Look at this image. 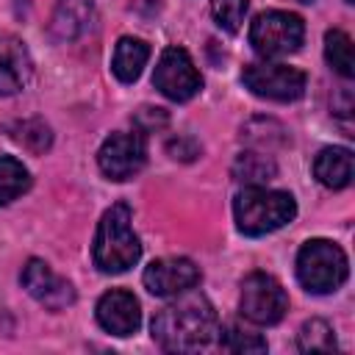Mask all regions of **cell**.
Instances as JSON below:
<instances>
[{
    "mask_svg": "<svg viewBox=\"0 0 355 355\" xmlns=\"http://www.w3.org/2000/svg\"><path fill=\"white\" fill-rule=\"evenodd\" d=\"M250 3L247 0H211V14L216 19V25L227 33H236L247 17Z\"/></svg>",
    "mask_w": 355,
    "mask_h": 355,
    "instance_id": "obj_22",
    "label": "cell"
},
{
    "mask_svg": "<svg viewBox=\"0 0 355 355\" xmlns=\"http://www.w3.org/2000/svg\"><path fill=\"white\" fill-rule=\"evenodd\" d=\"M33 72L28 47L17 36H0V94L19 92Z\"/></svg>",
    "mask_w": 355,
    "mask_h": 355,
    "instance_id": "obj_13",
    "label": "cell"
},
{
    "mask_svg": "<svg viewBox=\"0 0 355 355\" xmlns=\"http://www.w3.org/2000/svg\"><path fill=\"white\" fill-rule=\"evenodd\" d=\"M92 258H94V266L105 275L128 272L141 258V244L130 227V208L125 202L111 205L100 216L94 244H92Z\"/></svg>",
    "mask_w": 355,
    "mask_h": 355,
    "instance_id": "obj_2",
    "label": "cell"
},
{
    "mask_svg": "<svg viewBox=\"0 0 355 355\" xmlns=\"http://www.w3.org/2000/svg\"><path fill=\"white\" fill-rule=\"evenodd\" d=\"M147 161V144L144 136L136 130H119L111 133L97 153V164L105 178L111 180H128L133 178Z\"/></svg>",
    "mask_w": 355,
    "mask_h": 355,
    "instance_id": "obj_9",
    "label": "cell"
},
{
    "mask_svg": "<svg viewBox=\"0 0 355 355\" xmlns=\"http://www.w3.org/2000/svg\"><path fill=\"white\" fill-rule=\"evenodd\" d=\"M97 322L111 336H133L141 324V305L125 288H111L97 300Z\"/></svg>",
    "mask_w": 355,
    "mask_h": 355,
    "instance_id": "obj_12",
    "label": "cell"
},
{
    "mask_svg": "<svg viewBox=\"0 0 355 355\" xmlns=\"http://www.w3.org/2000/svg\"><path fill=\"white\" fill-rule=\"evenodd\" d=\"M31 189V172L14 155H0V205L17 200Z\"/></svg>",
    "mask_w": 355,
    "mask_h": 355,
    "instance_id": "obj_17",
    "label": "cell"
},
{
    "mask_svg": "<svg viewBox=\"0 0 355 355\" xmlns=\"http://www.w3.org/2000/svg\"><path fill=\"white\" fill-rule=\"evenodd\" d=\"M305 25L297 14L288 11H263L250 25V44L258 55L275 58L288 55L302 44Z\"/></svg>",
    "mask_w": 355,
    "mask_h": 355,
    "instance_id": "obj_5",
    "label": "cell"
},
{
    "mask_svg": "<svg viewBox=\"0 0 355 355\" xmlns=\"http://www.w3.org/2000/svg\"><path fill=\"white\" fill-rule=\"evenodd\" d=\"M141 280L155 297H178L200 283V269L189 258H158L144 269Z\"/></svg>",
    "mask_w": 355,
    "mask_h": 355,
    "instance_id": "obj_11",
    "label": "cell"
},
{
    "mask_svg": "<svg viewBox=\"0 0 355 355\" xmlns=\"http://www.w3.org/2000/svg\"><path fill=\"white\" fill-rule=\"evenodd\" d=\"M288 311L286 288L266 272H250L241 283V313L252 324H277Z\"/></svg>",
    "mask_w": 355,
    "mask_h": 355,
    "instance_id": "obj_6",
    "label": "cell"
},
{
    "mask_svg": "<svg viewBox=\"0 0 355 355\" xmlns=\"http://www.w3.org/2000/svg\"><path fill=\"white\" fill-rule=\"evenodd\" d=\"M297 347L302 352H333L336 349V333L324 319H311L300 327Z\"/></svg>",
    "mask_w": 355,
    "mask_h": 355,
    "instance_id": "obj_19",
    "label": "cell"
},
{
    "mask_svg": "<svg viewBox=\"0 0 355 355\" xmlns=\"http://www.w3.org/2000/svg\"><path fill=\"white\" fill-rule=\"evenodd\" d=\"M153 83L164 97H169L175 103H186L194 94H200L202 75L197 72L191 55L183 47L172 44L161 53V58L155 64V72H153Z\"/></svg>",
    "mask_w": 355,
    "mask_h": 355,
    "instance_id": "obj_7",
    "label": "cell"
},
{
    "mask_svg": "<svg viewBox=\"0 0 355 355\" xmlns=\"http://www.w3.org/2000/svg\"><path fill=\"white\" fill-rule=\"evenodd\" d=\"M241 78L252 94L277 103L297 100L305 92V72L286 64H250Z\"/></svg>",
    "mask_w": 355,
    "mask_h": 355,
    "instance_id": "obj_8",
    "label": "cell"
},
{
    "mask_svg": "<svg viewBox=\"0 0 355 355\" xmlns=\"http://www.w3.org/2000/svg\"><path fill=\"white\" fill-rule=\"evenodd\" d=\"M324 58L327 64L341 75L352 78L355 75V55H352V39L344 31H327L324 33Z\"/></svg>",
    "mask_w": 355,
    "mask_h": 355,
    "instance_id": "obj_18",
    "label": "cell"
},
{
    "mask_svg": "<svg viewBox=\"0 0 355 355\" xmlns=\"http://www.w3.org/2000/svg\"><path fill=\"white\" fill-rule=\"evenodd\" d=\"M349 275L347 255L338 244L327 239H311L302 244L297 255V277L311 294L336 291Z\"/></svg>",
    "mask_w": 355,
    "mask_h": 355,
    "instance_id": "obj_4",
    "label": "cell"
},
{
    "mask_svg": "<svg viewBox=\"0 0 355 355\" xmlns=\"http://www.w3.org/2000/svg\"><path fill=\"white\" fill-rule=\"evenodd\" d=\"M22 286L25 291L44 305L47 311H64L75 302V288L69 280H64L61 275H55L44 261L31 258L22 269Z\"/></svg>",
    "mask_w": 355,
    "mask_h": 355,
    "instance_id": "obj_10",
    "label": "cell"
},
{
    "mask_svg": "<svg viewBox=\"0 0 355 355\" xmlns=\"http://www.w3.org/2000/svg\"><path fill=\"white\" fill-rule=\"evenodd\" d=\"M233 175H236L239 180L263 183V180H269V178L275 175V164H272L269 158L258 155V153H244V155H239V161H236V166H233Z\"/></svg>",
    "mask_w": 355,
    "mask_h": 355,
    "instance_id": "obj_23",
    "label": "cell"
},
{
    "mask_svg": "<svg viewBox=\"0 0 355 355\" xmlns=\"http://www.w3.org/2000/svg\"><path fill=\"white\" fill-rule=\"evenodd\" d=\"M153 338L166 352H197L205 349L219 330L214 305L200 291H183L180 300L161 308L150 324Z\"/></svg>",
    "mask_w": 355,
    "mask_h": 355,
    "instance_id": "obj_1",
    "label": "cell"
},
{
    "mask_svg": "<svg viewBox=\"0 0 355 355\" xmlns=\"http://www.w3.org/2000/svg\"><path fill=\"white\" fill-rule=\"evenodd\" d=\"M233 216H236V227L244 236H263L288 225L297 216V202L286 191H275L255 183L236 194Z\"/></svg>",
    "mask_w": 355,
    "mask_h": 355,
    "instance_id": "obj_3",
    "label": "cell"
},
{
    "mask_svg": "<svg viewBox=\"0 0 355 355\" xmlns=\"http://www.w3.org/2000/svg\"><path fill=\"white\" fill-rule=\"evenodd\" d=\"M147 58H150V47H147V42L133 39V36H122V39L116 42V47H114L111 72H114L122 83H133V80L141 75Z\"/></svg>",
    "mask_w": 355,
    "mask_h": 355,
    "instance_id": "obj_16",
    "label": "cell"
},
{
    "mask_svg": "<svg viewBox=\"0 0 355 355\" xmlns=\"http://www.w3.org/2000/svg\"><path fill=\"white\" fill-rule=\"evenodd\" d=\"M94 19V3L92 0H58L53 19H50V33L61 42L78 39Z\"/></svg>",
    "mask_w": 355,
    "mask_h": 355,
    "instance_id": "obj_14",
    "label": "cell"
},
{
    "mask_svg": "<svg viewBox=\"0 0 355 355\" xmlns=\"http://www.w3.org/2000/svg\"><path fill=\"white\" fill-rule=\"evenodd\" d=\"M352 150L347 147H324L313 161V175L327 189H344L352 180Z\"/></svg>",
    "mask_w": 355,
    "mask_h": 355,
    "instance_id": "obj_15",
    "label": "cell"
},
{
    "mask_svg": "<svg viewBox=\"0 0 355 355\" xmlns=\"http://www.w3.org/2000/svg\"><path fill=\"white\" fill-rule=\"evenodd\" d=\"M347 3H352V0H347Z\"/></svg>",
    "mask_w": 355,
    "mask_h": 355,
    "instance_id": "obj_24",
    "label": "cell"
},
{
    "mask_svg": "<svg viewBox=\"0 0 355 355\" xmlns=\"http://www.w3.org/2000/svg\"><path fill=\"white\" fill-rule=\"evenodd\" d=\"M219 333V344L222 349L227 352H266V341L258 336V333H247L236 324H227L225 330H216Z\"/></svg>",
    "mask_w": 355,
    "mask_h": 355,
    "instance_id": "obj_21",
    "label": "cell"
},
{
    "mask_svg": "<svg viewBox=\"0 0 355 355\" xmlns=\"http://www.w3.org/2000/svg\"><path fill=\"white\" fill-rule=\"evenodd\" d=\"M11 139L19 141L31 153H44L50 147V141H53L50 128L42 119H25V122L11 125Z\"/></svg>",
    "mask_w": 355,
    "mask_h": 355,
    "instance_id": "obj_20",
    "label": "cell"
}]
</instances>
